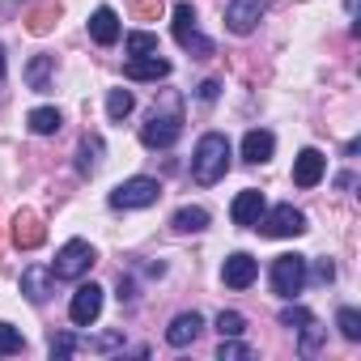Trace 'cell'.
Masks as SVG:
<instances>
[{"label":"cell","instance_id":"21","mask_svg":"<svg viewBox=\"0 0 361 361\" xmlns=\"http://www.w3.org/2000/svg\"><path fill=\"white\" fill-rule=\"evenodd\" d=\"M43 238H47V230H43L30 213H22V217L13 221V243H18V247H26V251H30V247H39Z\"/></svg>","mask_w":361,"mask_h":361},{"label":"cell","instance_id":"7","mask_svg":"<svg viewBox=\"0 0 361 361\" xmlns=\"http://www.w3.org/2000/svg\"><path fill=\"white\" fill-rule=\"evenodd\" d=\"M174 39H178V47H183V51H192V56H213V39H204L200 35V26H196V9L188 5V0H183V5H174Z\"/></svg>","mask_w":361,"mask_h":361},{"label":"cell","instance_id":"19","mask_svg":"<svg viewBox=\"0 0 361 361\" xmlns=\"http://www.w3.org/2000/svg\"><path fill=\"white\" fill-rule=\"evenodd\" d=\"M51 68H56V56H35L26 64V81H30L35 94H47L51 90Z\"/></svg>","mask_w":361,"mask_h":361},{"label":"cell","instance_id":"12","mask_svg":"<svg viewBox=\"0 0 361 361\" xmlns=\"http://www.w3.org/2000/svg\"><path fill=\"white\" fill-rule=\"evenodd\" d=\"M323 170H327V157L319 149H302L293 157V183L298 188H319L323 183Z\"/></svg>","mask_w":361,"mask_h":361},{"label":"cell","instance_id":"3","mask_svg":"<svg viewBox=\"0 0 361 361\" xmlns=\"http://www.w3.org/2000/svg\"><path fill=\"white\" fill-rule=\"evenodd\" d=\"M94 259H98V251H94L85 238H68V243L56 251L51 276H56V281H77V276H85V272L94 268Z\"/></svg>","mask_w":361,"mask_h":361},{"label":"cell","instance_id":"9","mask_svg":"<svg viewBox=\"0 0 361 361\" xmlns=\"http://www.w3.org/2000/svg\"><path fill=\"white\" fill-rule=\"evenodd\" d=\"M102 314V285H77V293H73V302H68V319L77 323V327H90L94 319Z\"/></svg>","mask_w":361,"mask_h":361},{"label":"cell","instance_id":"13","mask_svg":"<svg viewBox=\"0 0 361 361\" xmlns=\"http://www.w3.org/2000/svg\"><path fill=\"white\" fill-rule=\"evenodd\" d=\"M200 331H204V319H200L196 310H183V314H174V319H170V327H166V344H170V348H188Z\"/></svg>","mask_w":361,"mask_h":361},{"label":"cell","instance_id":"28","mask_svg":"<svg viewBox=\"0 0 361 361\" xmlns=\"http://www.w3.org/2000/svg\"><path fill=\"white\" fill-rule=\"evenodd\" d=\"M77 348H81V340H77L73 331H60V336H51V357H56V361H64V357H73Z\"/></svg>","mask_w":361,"mask_h":361},{"label":"cell","instance_id":"6","mask_svg":"<svg viewBox=\"0 0 361 361\" xmlns=\"http://www.w3.org/2000/svg\"><path fill=\"white\" fill-rule=\"evenodd\" d=\"M302 289H306V255H276L272 259V293L289 302Z\"/></svg>","mask_w":361,"mask_h":361},{"label":"cell","instance_id":"20","mask_svg":"<svg viewBox=\"0 0 361 361\" xmlns=\"http://www.w3.org/2000/svg\"><path fill=\"white\" fill-rule=\"evenodd\" d=\"M26 123H30V132H35V136H56L64 119H60V111H56V106H35V111L26 115Z\"/></svg>","mask_w":361,"mask_h":361},{"label":"cell","instance_id":"8","mask_svg":"<svg viewBox=\"0 0 361 361\" xmlns=\"http://www.w3.org/2000/svg\"><path fill=\"white\" fill-rule=\"evenodd\" d=\"M264 13H268V0H230L226 5V26H230V35H251Z\"/></svg>","mask_w":361,"mask_h":361},{"label":"cell","instance_id":"33","mask_svg":"<svg viewBox=\"0 0 361 361\" xmlns=\"http://www.w3.org/2000/svg\"><path fill=\"white\" fill-rule=\"evenodd\" d=\"M217 94H221V81H204V85H200V98H204V102H213Z\"/></svg>","mask_w":361,"mask_h":361},{"label":"cell","instance_id":"2","mask_svg":"<svg viewBox=\"0 0 361 361\" xmlns=\"http://www.w3.org/2000/svg\"><path fill=\"white\" fill-rule=\"evenodd\" d=\"M178 132H183V111H178V98H166V111L153 106L149 123L140 128V140L149 149H170L178 140Z\"/></svg>","mask_w":361,"mask_h":361},{"label":"cell","instance_id":"27","mask_svg":"<svg viewBox=\"0 0 361 361\" xmlns=\"http://www.w3.org/2000/svg\"><path fill=\"white\" fill-rule=\"evenodd\" d=\"M217 331H221V336H243V331H247V319H243L238 310H221V314H217Z\"/></svg>","mask_w":361,"mask_h":361},{"label":"cell","instance_id":"11","mask_svg":"<svg viewBox=\"0 0 361 361\" xmlns=\"http://www.w3.org/2000/svg\"><path fill=\"white\" fill-rule=\"evenodd\" d=\"M264 209H268L264 192L247 188V192H238V196H234V204H230V217H234V226H243V230H255V221L264 217Z\"/></svg>","mask_w":361,"mask_h":361},{"label":"cell","instance_id":"34","mask_svg":"<svg viewBox=\"0 0 361 361\" xmlns=\"http://www.w3.org/2000/svg\"><path fill=\"white\" fill-rule=\"evenodd\" d=\"M0 94H5V47H0Z\"/></svg>","mask_w":361,"mask_h":361},{"label":"cell","instance_id":"29","mask_svg":"<svg viewBox=\"0 0 361 361\" xmlns=\"http://www.w3.org/2000/svg\"><path fill=\"white\" fill-rule=\"evenodd\" d=\"M217 357H221V361H243V357H251V348H247L238 336H221V348H217Z\"/></svg>","mask_w":361,"mask_h":361},{"label":"cell","instance_id":"24","mask_svg":"<svg viewBox=\"0 0 361 361\" xmlns=\"http://www.w3.org/2000/svg\"><path fill=\"white\" fill-rule=\"evenodd\" d=\"M123 51H128V56H153V51H157V35H149V30H132V35L123 39Z\"/></svg>","mask_w":361,"mask_h":361},{"label":"cell","instance_id":"31","mask_svg":"<svg viewBox=\"0 0 361 361\" xmlns=\"http://www.w3.org/2000/svg\"><path fill=\"white\" fill-rule=\"evenodd\" d=\"M310 319H314V314H310L306 306H285V310H281V323H285V327H302V323H310Z\"/></svg>","mask_w":361,"mask_h":361},{"label":"cell","instance_id":"4","mask_svg":"<svg viewBox=\"0 0 361 361\" xmlns=\"http://www.w3.org/2000/svg\"><path fill=\"white\" fill-rule=\"evenodd\" d=\"M255 230L264 238H302L306 234V213L293 209V204H276V209H264V217L255 221Z\"/></svg>","mask_w":361,"mask_h":361},{"label":"cell","instance_id":"23","mask_svg":"<svg viewBox=\"0 0 361 361\" xmlns=\"http://www.w3.org/2000/svg\"><path fill=\"white\" fill-rule=\"evenodd\" d=\"M132 106H136V98H132V90H111L106 94V115L119 123V119H128L132 115Z\"/></svg>","mask_w":361,"mask_h":361},{"label":"cell","instance_id":"32","mask_svg":"<svg viewBox=\"0 0 361 361\" xmlns=\"http://www.w3.org/2000/svg\"><path fill=\"white\" fill-rule=\"evenodd\" d=\"M314 276H319L323 285H327V281H336V264H331V259H319V268H314Z\"/></svg>","mask_w":361,"mask_h":361},{"label":"cell","instance_id":"16","mask_svg":"<svg viewBox=\"0 0 361 361\" xmlns=\"http://www.w3.org/2000/svg\"><path fill=\"white\" fill-rule=\"evenodd\" d=\"M272 149H276V136H272L268 128H251V132L243 136V157H247L251 166L272 161Z\"/></svg>","mask_w":361,"mask_h":361},{"label":"cell","instance_id":"25","mask_svg":"<svg viewBox=\"0 0 361 361\" xmlns=\"http://www.w3.org/2000/svg\"><path fill=\"white\" fill-rule=\"evenodd\" d=\"M13 353H26V340L13 323H0V357H13Z\"/></svg>","mask_w":361,"mask_h":361},{"label":"cell","instance_id":"18","mask_svg":"<svg viewBox=\"0 0 361 361\" xmlns=\"http://www.w3.org/2000/svg\"><path fill=\"white\" fill-rule=\"evenodd\" d=\"M170 226H174L178 234H200V230H209V209H200V204H183V209L170 217Z\"/></svg>","mask_w":361,"mask_h":361},{"label":"cell","instance_id":"17","mask_svg":"<svg viewBox=\"0 0 361 361\" xmlns=\"http://www.w3.org/2000/svg\"><path fill=\"white\" fill-rule=\"evenodd\" d=\"M51 281H56V276H51V268H26V272H22V293L39 306V302H47Z\"/></svg>","mask_w":361,"mask_h":361},{"label":"cell","instance_id":"30","mask_svg":"<svg viewBox=\"0 0 361 361\" xmlns=\"http://www.w3.org/2000/svg\"><path fill=\"white\" fill-rule=\"evenodd\" d=\"M298 331H302V353H306V357H310V353H314V348H319V340H323V331H327V327H319V323H314V319H310V323H302V327H298Z\"/></svg>","mask_w":361,"mask_h":361},{"label":"cell","instance_id":"14","mask_svg":"<svg viewBox=\"0 0 361 361\" xmlns=\"http://www.w3.org/2000/svg\"><path fill=\"white\" fill-rule=\"evenodd\" d=\"M123 77L128 81H161V77H170V60H161L157 51L153 56H132L123 64Z\"/></svg>","mask_w":361,"mask_h":361},{"label":"cell","instance_id":"5","mask_svg":"<svg viewBox=\"0 0 361 361\" xmlns=\"http://www.w3.org/2000/svg\"><path fill=\"white\" fill-rule=\"evenodd\" d=\"M157 196H161L157 178L136 174V178H123V183L111 192V209H149V204H157Z\"/></svg>","mask_w":361,"mask_h":361},{"label":"cell","instance_id":"15","mask_svg":"<svg viewBox=\"0 0 361 361\" xmlns=\"http://www.w3.org/2000/svg\"><path fill=\"white\" fill-rule=\"evenodd\" d=\"M119 35H123V26H119V13L115 9H94V18H90V39L94 43H102V47H111V43H119Z\"/></svg>","mask_w":361,"mask_h":361},{"label":"cell","instance_id":"1","mask_svg":"<svg viewBox=\"0 0 361 361\" xmlns=\"http://www.w3.org/2000/svg\"><path fill=\"white\" fill-rule=\"evenodd\" d=\"M226 170H230V140L221 132H204L196 140V153H192V178L204 183V188H213V183L226 178Z\"/></svg>","mask_w":361,"mask_h":361},{"label":"cell","instance_id":"26","mask_svg":"<svg viewBox=\"0 0 361 361\" xmlns=\"http://www.w3.org/2000/svg\"><path fill=\"white\" fill-rule=\"evenodd\" d=\"M336 327H340V336H344V340H361V314H357L353 306H340Z\"/></svg>","mask_w":361,"mask_h":361},{"label":"cell","instance_id":"22","mask_svg":"<svg viewBox=\"0 0 361 361\" xmlns=\"http://www.w3.org/2000/svg\"><path fill=\"white\" fill-rule=\"evenodd\" d=\"M98 157H102V136H85L81 149H77V170L81 174H94L98 170Z\"/></svg>","mask_w":361,"mask_h":361},{"label":"cell","instance_id":"10","mask_svg":"<svg viewBox=\"0 0 361 361\" xmlns=\"http://www.w3.org/2000/svg\"><path fill=\"white\" fill-rule=\"evenodd\" d=\"M255 276H259V264H255V255H247V251H234V255L221 264V281H226L230 289H251Z\"/></svg>","mask_w":361,"mask_h":361}]
</instances>
